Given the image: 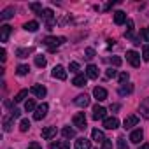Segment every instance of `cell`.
<instances>
[{
	"label": "cell",
	"instance_id": "15",
	"mask_svg": "<svg viewBox=\"0 0 149 149\" xmlns=\"http://www.w3.org/2000/svg\"><path fill=\"white\" fill-rule=\"evenodd\" d=\"M86 83H88V77L84 76V74H77V76L74 77V81H72V84H74V86H77V88L86 86Z\"/></svg>",
	"mask_w": 149,
	"mask_h": 149
},
{
	"label": "cell",
	"instance_id": "14",
	"mask_svg": "<svg viewBox=\"0 0 149 149\" xmlns=\"http://www.w3.org/2000/svg\"><path fill=\"white\" fill-rule=\"evenodd\" d=\"M139 111H140V116H142V118L149 119V97L140 102V109H139Z\"/></svg>",
	"mask_w": 149,
	"mask_h": 149
},
{
	"label": "cell",
	"instance_id": "37",
	"mask_svg": "<svg viewBox=\"0 0 149 149\" xmlns=\"http://www.w3.org/2000/svg\"><path fill=\"white\" fill-rule=\"evenodd\" d=\"M30 9H32V11H35V13H39V14L44 11V9H42V4H39V2H35V4H30Z\"/></svg>",
	"mask_w": 149,
	"mask_h": 149
},
{
	"label": "cell",
	"instance_id": "39",
	"mask_svg": "<svg viewBox=\"0 0 149 149\" xmlns=\"http://www.w3.org/2000/svg\"><path fill=\"white\" fill-rule=\"evenodd\" d=\"M84 54H86V58H88V60H91V58H95V49H93V47H86Z\"/></svg>",
	"mask_w": 149,
	"mask_h": 149
},
{
	"label": "cell",
	"instance_id": "23",
	"mask_svg": "<svg viewBox=\"0 0 149 149\" xmlns=\"http://www.w3.org/2000/svg\"><path fill=\"white\" fill-rule=\"evenodd\" d=\"M32 53H33L32 47H21V49L16 51V56L18 58H28V54H32Z\"/></svg>",
	"mask_w": 149,
	"mask_h": 149
},
{
	"label": "cell",
	"instance_id": "6",
	"mask_svg": "<svg viewBox=\"0 0 149 149\" xmlns=\"http://www.w3.org/2000/svg\"><path fill=\"white\" fill-rule=\"evenodd\" d=\"M30 93L35 95L37 98H44L46 93H47V90H46V86H42V84H33V86L30 88Z\"/></svg>",
	"mask_w": 149,
	"mask_h": 149
},
{
	"label": "cell",
	"instance_id": "12",
	"mask_svg": "<svg viewBox=\"0 0 149 149\" xmlns=\"http://www.w3.org/2000/svg\"><path fill=\"white\" fill-rule=\"evenodd\" d=\"M93 97H95L98 102H104V100L107 98V90L102 88V86H97V88L93 90Z\"/></svg>",
	"mask_w": 149,
	"mask_h": 149
},
{
	"label": "cell",
	"instance_id": "2",
	"mask_svg": "<svg viewBox=\"0 0 149 149\" xmlns=\"http://www.w3.org/2000/svg\"><path fill=\"white\" fill-rule=\"evenodd\" d=\"M72 123H74V126H76V128H79V130H84V128H86V123H88V119H86V114H84V112H77V114H74V118H72Z\"/></svg>",
	"mask_w": 149,
	"mask_h": 149
},
{
	"label": "cell",
	"instance_id": "46",
	"mask_svg": "<svg viewBox=\"0 0 149 149\" xmlns=\"http://www.w3.org/2000/svg\"><path fill=\"white\" fill-rule=\"evenodd\" d=\"M6 58H7V53H6V49H2V51H0V60L6 61Z\"/></svg>",
	"mask_w": 149,
	"mask_h": 149
},
{
	"label": "cell",
	"instance_id": "49",
	"mask_svg": "<svg viewBox=\"0 0 149 149\" xmlns=\"http://www.w3.org/2000/svg\"><path fill=\"white\" fill-rule=\"evenodd\" d=\"M139 149H149V144H142V146H140Z\"/></svg>",
	"mask_w": 149,
	"mask_h": 149
},
{
	"label": "cell",
	"instance_id": "20",
	"mask_svg": "<svg viewBox=\"0 0 149 149\" xmlns=\"http://www.w3.org/2000/svg\"><path fill=\"white\" fill-rule=\"evenodd\" d=\"M14 13H16V9H14V7H7V9H4V11H2V14H0V21L11 19V18L14 16Z\"/></svg>",
	"mask_w": 149,
	"mask_h": 149
},
{
	"label": "cell",
	"instance_id": "33",
	"mask_svg": "<svg viewBox=\"0 0 149 149\" xmlns=\"http://www.w3.org/2000/svg\"><path fill=\"white\" fill-rule=\"evenodd\" d=\"M116 144H118V149H128V144L123 137H118L116 139Z\"/></svg>",
	"mask_w": 149,
	"mask_h": 149
},
{
	"label": "cell",
	"instance_id": "47",
	"mask_svg": "<svg viewBox=\"0 0 149 149\" xmlns=\"http://www.w3.org/2000/svg\"><path fill=\"white\" fill-rule=\"evenodd\" d=\"M112 6H116V2H109V4H105V7H104V11H109Z\"/></svg>",
	"mask_w": 149,
	"mask_h": 149
},
{
	"label": "cell",
	"instance_id": "3",
	"mask_svg": "<svg viewBox=\"0 0 149 149\" xmlns=\"http://www.w3.org/2000/svg\"><path fill=\"white\" fill-rule=\"evenodd\" d=\"M47 111H49V105H47V104H40V105H37V109H35V112H33V119H35V121L44 119L46 114H47Z\"/></svg>",
	"mask_w": 149,
	"mask_h": 149
},
{
	"label": "cell",
	"instance_id": "30",
	"mask_svg": "<svg viewBox=\"0 0 149 149\" xmlns=\"http://www.w3.org/2000/svg\"><path fill=\"white\" fill-rule=\"evenodd\" d=\"M26 95H28V90H21V91H18V95L14 97V102H16V104L23 102V100L26 98Z\"/></svg>",
	"mask_w": 149,
	"mask_h": 149
},
{
	"label": "cell",
	"instance_id": "36",
	"mask_svg": "<svg viewBox=\"0 0 149 149\" xmlns=\"http://www.w3.org/2000/svg\"><path fill=\"white\" fill-rule=\"evenodd\" d=\"M118 79H119V83H121V84L128 83V79H130V76H128V72H121L119 76H118Z\"/></svg>",
	"mask_w": 149,
	"mask_h": 149
},
{
	"label": "cell",
	"instance_id": "31",
	"mask_svg": "<svg viewBox=\"0 0 149 149\" xmlns=\"http://www.w3.org/2000/svg\"><path fill=\"white\" fill-rule=\"evenodd\" d=\"M28 72H30V67H28V65H18V68H16V74H18V76H26Z\"/></svg>",
	"mask_w": 149,
	"mask_h": 149
},
{
	"label": "cell",
	"instance_id": "17",
	"mask_svg": "<svg viewBox=\"0 0 149 149\" xmlns=\"http://www.w3.org/2000/svg\"><path fill=\"white\" fill-rule=\"evenodd\" d=\"M76 149H91V140H88L84 137H79L76 140Z\"/></svg>",
	"mask_w": 149,
	"mask_h": 149
},
{
	"label": "cell",
	"instance_id": "32",
	"mask_svg": "<svg viewBox=\"0 0 149 149\" xmlns=\"http://www.w3.org/2000/svg\"><path fill=\"white\" fill-rule=\"evenodd\" d=\"M35 109H37V107H35V100H32V98H30V100H26V102H25V111H26V112H33Z\"/></svg>",
	"mask_w": 149,
	"mask_h": 149
},
{
	"label": "cell",
	"instance_id": "25",
	"mask_svg": "<svg viewBox=\"0 0 149 149\" xmlns=\"http://www.w3.org/2000/svg\"><path fill=\"white\" fill-rule=\"evenodd\" d=\"M61 135H63L65 139H74V137H76V130L70 128V126H65V128L61 130Z\"/></svg>",
	"mask_w": 149,
	"mask_h": 149
},
{
	"label": "cell",
	"instance_id": "1",
	"mask_svg": "<svg viewBox=\"0 0 149 149\" xmlns=\"http://www.w3.org/2000/svg\"><path fill=\"white\" fill-rule=\"evenodd\" d=\"M65 40H67L65 37H46V39L42 40V44L47 46V49H56V47L61 46Z\"/></svg>",
	"mask_w": 149,
	"mask_h": 149
},
{
	"label": "cell",
	"instance_id": "41",
	"mask_svg": "<svg viewBox=\"0 0 149 149\" xmlns=\"http://www.w3.org/2000/svg\"><path fill=\"white\" fill-rule=\"evenodd\" d=\"M70 72H76V74L79 72V63L77 61H72L70 63Z\"/></svg>",
	"mask_w": 149,
	"mask_h": 149
},
{
	"label": "cell",
	"instance_id": "40",
	"mask_svg": "<svg viewBox=\"0 0 149 149\" xmlns=\"http://www.w3.org/2000/svg\"><path fill=\"white\" fill-rule=\"evenodd\" d=\"M142 58H144L146 61H149V46H144V47H142Z\"/></svg>",
	"mask_w": 149,
	"mask_h": 149
},
{
	"label": "cell",
	"instance_id": "48",
	"mask_svg": "<svg viewBox=\"0 0 149 149\" xmlns=\"http://www.w3.org/2000/svg\"><path fill=\"white\" fill-rule=\"evenodd\" d=\"M111 111H119V104H114V105H111Z\"/></svg>",
	"mask_w": 149,
	"mask_h": 149
},
{
	"label": "cell",
	"instance_id": "43",
	"mask_svg": "<svg viewBox=\"0 0 149 149\" xmlns=\"http://www.w3.org/2000/svg\"><path fill=\"white\" fill-rule=\"evenodd\" d=\"M116 74H118V72H116L114 68H109V70L105 72V76H107V77H116Z\"/></svg>",
	"mask_w": 149,
	"mask_h": 149
},
{
	"label": "cell",
	"instance_id": "19",
	"mask_svg": "<svg viewBox=\"0 0 149 149\" xmlns=\"http://www.w3.org/2000/svg\"><path fill=\"white\" fill-rule=\"evenodd\" d=\"M91 137H93V140L95 142H105V135H104V132L102 130H98V128H93V132H91Z\"/></svg>",
	"mask_w": 149,
	"mask_h": 149
},
{
	"label": "cell",
	"instance_id": "22",
	"mask_svg": "<svg viewBox=\"0 0 149 149\" xmlns=\"http://www.w3.org/2000/svg\"><path fill=\"white\" fill-rule=\"evenodd\" d=\"M125 21H126V14L123 11H116L114 13V23L116 25H123Z\"/></svg>",
	"mask_w": 149,
	"mask_h": 149
},
{
	"label": "cell",
	"instance_id": "18",
	"mask_svg": "<svg viewBox=\"0 0 149 149\" xmlns=\"http://www.w3.org/2000/svg\"><path fill=\"white\" fill-rule=\"evenodd\" d=\"M54 135H56V126H46L42 130V139H46V140H51Z\"/></svg>",
	"mask_w": 149,
	"mask_h": 149
},
{
	"label": "cell",
	"instance_id": "11",
	"mask_svg": "<svg viewBox=\"0 0 149 149\" xmlns=\"http://www.w3.org/2000/svg\"><path fill=\"white\" fill-rule=\"evenodd\" d=\"M11 32H13V28L9 25H2V26H0V42H7Z\"/></svg>",
	"mask_w": 149,
	"mask_h": 149
},
{
	"label": "cell",
	"instance_id": "38",
	"mask_svg": "<svg viewBox=\"0 0 149 149\" xmlns=\"http://www.w3.org/2000/svg\"><path fill=\"white\" fill-rule=\"evenodd\" d=\"M109 61H111V63H112V65H114V67H119V65H121V61H123V60H121V58H119V56H111V58H109Z\"/></svg>",
	"mask_w": 149,
	"mask_h": 149
},
{
	"label": "cell",
	"instance_id": "4",
	"mask_svg": "<svg viewBox=\"0 0 149 149\" xmlns=\"http://www.w3.org/2000/svg\"><path fill=\"white\" fill-rule=\"evenodd\" d=\"M39 16H40L44 21H47V26H49V30H51V26L54 25V13H53V9H44Z\"/></svg>",
	"mask_w": 149,
	"mask_h": 149
},
{
	"label": "cell",
	"instance_id": "29",
	"mask_svg": "<svg viewBox=\"0 0 149 149\" xmlns=\"http://www.w3.org/2000/svg\"><path fill=\"white\" fill-rule=\"evenodd\" d=\"M13 116H6L4 118V132H11L13 130Z\"/></svg>",
	"mask_w": 149,
	"mask_h": 149
},
{
	"label": "cell",
	"instance_id": "35",
	"mask_svg": "<svg viewBox=\"0 0 149 149\" xmlns=\"http://www.w3.org/2000/svg\"><path fill=\"white\" fill-rule=\"evenodd\" d=\"M28 128H30V121H28V119H21L19 130H21V132H28Z\"/></svg>",
	"mask_w": 149,
	"mask_h": 149
},
{
	"label": "cell",
	"instance_id": "44",
	"mask_svg": "<svg viewBox=\"0 0 149 149\" xmlns=\"http://www.w3.org/2000/svg\"><path fill=\"white\" fill-rule=\"evenodd\" d=\"M102 149H112V142H111V140H107V139H105V142H104V144H102Z\"/></svg>",
	"mask_w": 149,
	"mask_h": 149
},
{
	"label": "cell",
	"instance_id": "7",
	"mask_svg": "<svg viewBox=\"0 0 149 149\" xmlns=\"http://www.w3.org/2000/svg\"><path fill=\"white\" fill-rule=\"evenodd\" d=\"M118 126H119V119H118L116 116L104 119V128H105V130H116Z\"/></svg>",
	"mask_w": 149,
	"mask_h": 149
},
{
	"label": "cell",
	"instance_id": "34",
	"mask_svg": "<svg viewBox=\"0 0 149 149\" xmlns=\"http://www.w3.org/2000/svg\"><path fill=\"white\" fill-rule=\"evenodd\" d=\"M140 39L146 40V42H149V26H146V28L140 30Z\"/></svg>",
	"mask_w": 149,
	"mask_h": 149
},
{
	"label": "cell",
	"instance_id": "26",
	"mask_svg": "<svg viewBox=\"0 0 149 149\" xmlns=\"http://www.w3.org/2000/svg\"><path fill=\"white\" fill-rule=\"evenodd\" d=\"M23 28H25L26 32H37V30H39V23H37V21H28V23L23 25Z\"/></svg>",
	"mask_w": 149,
	"mask_h": 149
},
{
	"label": "cell",
	"instance_id": "5",
	"mask_svg": "<svg viewBox=\"0 0 149 149\" xmlns=\"http://www.w3.org/2000/svg\"><path fill=\"white\" fill-rule=\"evenodd\" d=\"M126 61H128L132 67H139V65H140V56H139V53H135V51H126Z\"/></svg>",
	"mask_w": 149,
	"mask_h": 149
},
{
	"label": "cell",
	"instance_id": "16",
	"mask_svg": "<svg viewBox=\"0 0 149 149\" xmlns=\"http://www.w3.org/2000/svg\"><path fill=\"white\" fill-rule=\"evenodd\" d=\"M74 104L77 107H88L90 105V97L88 95H77L76 100H74Z\"/></svg>",
	"mask_w": 149,
	"mask_h": 149
},
{
	"label": "cell",
	"instance_id": "8",
	"mask_svg": "<svg viewBox=\"0 0 149 149\" xmlns=\"http://www.w3.org/2000/svg\"><path fill=\"white\" fill-rule=\"evenodd\" d=\"M53 77L54 79H60V81H65L67 79V70L61 67V65H56L53 68Z\"/></svg>",
	"mask_w": 149,
	"mask_h": 149
},
{
	"label": "cell",
	"instance_id": "24",
	"mask_svg": "<svg viewBox=\"0 0 149 149\" xmlns=\"http://www.w3.org/2000/svg\"><path fill=\"white\" fill-rule=\"evenodd\" d=\"M49 149H70V146L67 140H60V142H53L49 146Z\"/></svg>",
	"mask_w": 149,
	"mask_h": 149
},
{
	"label": "cell",
	"instance_id": "10",
	"mask_svg": "<svg viewBox=\"0 0 149 149\" xmlns=\"http://www.w3.org/2000/svg\"><path fill=\"white\" fill-rule=\"evenodd\" d=\"M139 123V116H135V114H132V116H126L125 118V121H123V128L125 130H130L132 126H135Z\"/></svg>",
	"mask_w": 149,
	"mask_h": 149
},
{
	"label": "cell",
	"instance_id": "45",
	"mask_svg": "<svg viewBox=\"0 0 149 149\" xmlns=\"http://www.w3.org/2000/svg\"><path fill=\"white\" fill-rule=\"evenodd\" d=\"M19 114H21V111H19V109H13V111H11V116H13L14 119H16V118H19Z\"/></svg>",
	"mask_w": 149,
	"mask_h": 149
},
{
	"label": "cell",
	"instance_id": "13",
	"mask_svg": "<svg viewBox=\"0 0 149 149\" xmlns=\"http://www.w3.org/2000/svg\"><path fill=\"white\" fill-rule=\"evenodd\" d=\"M142 139H144V132L140 128H137V130H133L130 133V142H133V144H140Z\"/></svg>",
	"mask_w": 149,
	"mask_h": 149
},
{
	"label": "cell",
	"instance_id": "9",
	"mask_svg": "<svg viewBox=\"0 0 149 149\" xmlns=\"http://www.w3.org/2000/svg\"><path fill=\"white\" fill-rule=\"evenodd\" d=\"M105 114H107V109L102 107V105H95L93 107V119H105Z\"/></svg>",
	"mask_w": 149,
	"mask_h": 149
},
{
	"label": "cell",
	"instance_id": "42",
	"mask_svg": "<svg viewBox=\"0 0 149 149\" xmlns=\"http://www.w3.org/2000/svg\"><path fill=\"white\" fill-rule=\"evenodd\" d=\"M26 149H42V146H40L39 142H32V144H28Z\"/></svg>",
	"mask_w": 149,
	"mask_h": 149
},
{
	"label": "cell",
	"instance_id": "28",
	"mask_svg": "<svg viewBox=\"0 0 149 149\" xmlns=\"http://www.w3.org/2000/svg\"><path fill=\"white\" fill-rule=\"evenodd\" d=\"M46 63H47V60H46L44 54H37V56H35V65H37L39 68H44Z\"/></svg>",
	"mask_w": 149,
	"mask_h": 149
},
{
	"label": "cell",
	"instance_id": "21",
	"mask_svg": "<svg viewBox=\"0 0 149 149\" xmlns=\"http://www.w3.org/2000/svg\"><path fill=\"white\" fill-rule=\"evenodd\" d=\"M86 77H90V79H97L98 77V68L95 65H88L86 67Z\"/></svg>",
	"mask_w": 149,
	"mask_h": 149
},
{
	"label": "cell",
	"instance_id": "27",
	"mask_svg": "<svg viewBox=\"0 0 149 149\" xmlns=\"http://www.w3.org/2000/svg\"><path fill=\"white\" fill-rule=\"evenodd\" d=\"M132 91H133V86H132V84H126V86L123 84V86H121V88L118 90V93H119L121 97H126V95H130Z\"/></svg>",
	"mask_w": 149,
	"mask_h": 149
}]
</instances>
